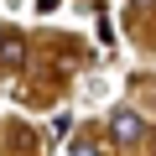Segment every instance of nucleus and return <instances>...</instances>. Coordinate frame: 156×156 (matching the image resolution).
<instances>
[{"label":"nucleus","instance_id":"5","mask_svg":"<svg viewBox=\"0 0 156 156\" xmlns=\"http://www.w3.org/2000/svg\"><path fill=\"white\" fill-rule=\"evenodd\" d=\"M151 146H156V135H151Z\"/></svg>","mask_w":156,"mask_h":156},{"label":"nucleus","instance_id":"3","mask_svg":"<svg viewBox=\"0 0 156 156\" xmlns=\"http://www.w3.org/2000/svg\"><path fill=\"white\" fill-rule=\"evenodd\" d=\"M68 156H99V146H94V140H73V146H68Z\"/></svg>","mask_w":156,"mask_h":156},{"label":"nucleus","instance_id":"2","mask_svg":"<svg viewBox=\"0 0 156 156\" xmlns=\"http://www.w3.org/2000/svg\"><path fill=\"white\" fill-rule=\"evenodd\" d=\"M0 62H5V68H21L26 62V42L11 31V37H0Z\"/></svg>","mask_w":156,"mask_h":156},{"label":"nucleus","instance_id":"1","mask_svg":"<svg viewBox=\"0 0 156 156\" xmlns=\"http://www.w3.org/2000/svg\"><path fill=\"white\" fill-rule=\"evenodd\" d=\"M109 135H115L120 146H140V140H146V120H140L130 104H120V109L109 115Z\"/></svg>","mask_w":156,"mask_h":156},{"label":"nucleus","instance_id":"4","mask_svg":"<svg viewBox=\"0 0 156 156\" xmlns=\"http://www.w3.org/2000/svg\"><path fill=\"white\" fill-rule=\"evenodd\" d=\"M0 37H5V26H0Z\"/></svg>","mask_w":156,"mask_h":156}]
</instances>
